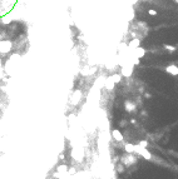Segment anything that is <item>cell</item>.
I'll use <instances>...</instances> for the list:
<instances>
[{
    "mask_svg": "<svg viewBox=\"0 0 178 179\" xmlns=\"http://www.w3.org/2000/svg\"><path fill=\"white\" fill-rule=\"evenodd\" d=\"M134 152H137L138 154H141L144 159H147V160H149L150 158H152V155H150V153L148 150H147V148H141L139 145H135L134 148Z\"/></svg>",
    "mask_w": 178,
    "mask_h": 179,
    "instance_id": "obj_1",
    "label": "cell"
},
{
    "mask_svg": "<svg viewBox=\"0 0 178 179\" xmlns=\"http://www.w3.org/2000/svg\"><path fill=\"white\" fill-rule=\"evenodd\" d=\"M147 145H148V143H147L146 140H142V142H139V147H141V148H147Z\"/></svg>",
    "mask_w": 178,
    "mask_h": 179,
    "instance_id": "obj_7",
    "label": "cell"
},
{
    "mask_svg": "<svg viewBox=\"0 0 178 179\" xmlns=\"http://www.w3.org/2000/svg\"><path fill=\"white\" fill-rule=\"evenodd\" d=\"M112 135L115 140H118V142H122L123 140V135H122V133L118 130V129H114L113 132H112Z\"/></svg>",
    "mask_w": 178,
    "mask_h": 179,
    "instance_id": "obj_2",
    "label": "cell"
},
{
    "mask_svg": "<svg viewBox=\"0 0 178 179\" xmlns=\"http://www.w3.org/2000/svg\"><path fill=\"white\" fill-rule=\"evenodd\" d=\"M117 170H118V172H119V173H122V172H123V170H124V168H123L122 165H119V167L117 168Z\"/></svg>",
    "mask_w": 178,
    "mask_h": 179,
    "instance_id": "obj_8",
    "label": "cell"
},
{
    "mask_svg": "<svg viewBox=\"0 0 178 179\" xmlns=\"http://www.w3.org/2000/svg\"><path fill=\"white\" fill-rule=\"evenodd\" d=\"M132 66H126V68H123L122 69V74L124 75V77H129L130 74H132Z\"/></svg>",
    "mask_w": 178,
    "mask_h": 179,
    "instance_id": "obj_4",
    "label": "cell"
},
{
    "mask_svg": "<svg viewBox=\"0 0 178 179\" xmlns=\"http://www.w3.org/2000/svg\"><path fill=\"white\" fill-rule=\"evenodd\" d=\"M134 148H135V145H133V144H126V150L128 152V153H133Z\"/></svg>",
    "mask_w": 178,
    "mask_h": 179,
    "instance_id": "obj_6",
    "label": "cell"
},
{
    "mask_svg": "<svg viewBox=\"0 0 178 179\" xmlns=\"http://www.w3.org/2000/svg\"><path fill=\"white\" fill-rule=\"evenodd\" d=\"M149 14H150V15H156V14H157V11H156V10H149Z\"/></svg>",
    "mask_w": 178,
    "mask_h": 179,
    "instance_id": "obj_9",
    "label": "cell"
},
{
    "mask_svg": "<svg viewBox=\"0 0 178 179\" xmlns=\"http://www.w3.org/2000/svg\"><path fill=\"white\" fill-rule=\"evenodd\" d=\"M67 173H68V167H67V165H59V167H58V174H59V175H60V177H62V175H63V174H67Z\"/></svg>",
    "mask_w": 178,
    "mask_h": 179,
    "instance_id": "obj_3",
    "label": "cell"
},
{
    "mask_svg": "<svg viewBox=\"0 0 178 179\" xmlns=\"http://www.w3.org/2000/svg\"><path fill=\"white\" fill-rule=\"evenodd\" d=\"M167 70H168V73H171V74H173V75H177V74H178V68H177V66H174V65L169 66Z\"/></svg>",
    "mask_w": 178,
    "mask_h": 179,
    "instance_id": "obj_5",
    "label": "cell"
}]
</instances>
